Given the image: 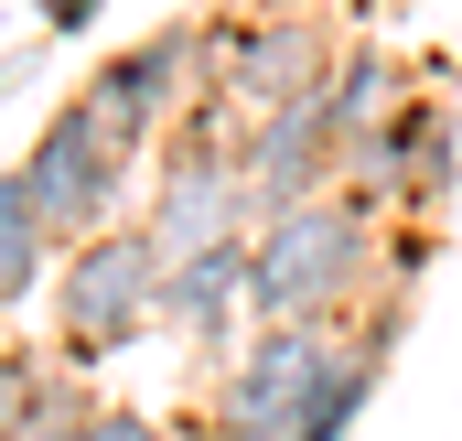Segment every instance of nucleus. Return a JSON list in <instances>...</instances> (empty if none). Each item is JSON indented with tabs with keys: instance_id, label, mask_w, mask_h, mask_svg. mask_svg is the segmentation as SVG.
<instances>
[{
	"instance_id": "obj_1",
	"label": "nucleus",
	"mask_w": 462,
	"mask_h": 441,
	"mask_svg": "<svg viewBox=\"0 0 462 441\" xmlns=\"http://www.w3.org/2000/svg\"><path fill=\"white\" fill-rule=\"evenodd\" d=\"M376 302V216L312 194L247 226V333L258 324H355Z\"/></svg>"
},
{
	"instance_id": "obj_2",
	"label": "nucleus",
	"mask_w": 462,
	"mask_h": 441,
	"mask_svg": "<svg viewBox=\"0 0 462 441\" xmlns=\"http://www.w3.org/2000/svg\"><path fill=\"white\" fill-rule=\"evenodd\" d=\"M140 333H162V237L129 216V226L54 258V355L65 366H108Z\"/></svg>"
},
{
	"instance_id": "obj_3",
	"label": "nucleus",
	"mask_w": 462,
	"mask_h": 441,
	"mask_svg": "<svg viewBox=\"0 0 462 441\" xmlns=\"http://www.w3.org/2000/svg\"><path fill=\"white\" fill-rule=\"evenodd\" d=\"M345 355V324H258L216 366V399H205V441H291L312 388L334 377Z\"/></svg>"
},
{
	"instance_id": "obj_4",
	"label": "nucleus",
	"mask_w": 462,
	"mask_h": 441,
	"mask_svg": "<svg viewBox=\"0 0 462 441\" xmlns=\"http://www.w3.org/2000/svg\"><path fill=\"white\" fill-rule=\"evenodd\" d=\"M11 173H22V194H32V216H43V237H54V248H87V237L129 226V173H140V151H129V140H108L97 118L65 98V108L43 118V140H32Z\"/></svg>"
},
{
	"instance_id": "obj_5",
	"label": "nucleus",
	"mask_w": 462,
	"mask_h": 441,
	"mask_svg": "<svg viewBox=\"0 0 462 441\" xmlns=\"http://www.w3.org/2000/svg\"><path fill=\"white\" fill-rule=\"evenodd\" d=\"M140 226L162 237V258H194V248L247 237V183H236V118L226 108H194L162 140V162H151V216Z\"/></svg>"
},
{
	"instance_id": "obj_6",
	"label": "nucleus",
	"mask_w": 462,
	"mask_h": 441,
	"mask_svg": "<svg viewBox=\"0 0 462 441\" xmlns=\"http://www.w3.org/2000/svg\"><path fill=\"white\" fill-rule=\"evenodd\" d=\"M76 108L97 118L108 140H129V151H162L183 118L205 108V43H194V22H162L151 43H129V54H108V65H87Z\"/></svg>"
},
{
	"instance_id": "obj_7",
	"label": "nucleus",
	"mask_w": 462,
	"mask_h": 441,
	"mask_svg": "<svg viewBox=\"0 0 462 441\" xmlns=\"http://www.w3.org/2000/svg\"><path fill=\"white\" fill-rule=\"evenodd\" d=\"M334 65H345V43H334V22H323V11H258V22H247V43H236V65L205 87V108H226L236 129L291 118V108H312V98L334 87Z\"/></svg>"
},
{
	"instance_id": "obj_8",
	"label": "nucleus",
	"mask_w": 462,
	"mask_h": 441,
	"mask_svg": "<svg viewBox=\"0 0 462 441\" xmlns=\"http://www.w3.org/2000/svg\"><path fill=\"white\" fill-rule=\"evenodd\" d=\"M334 173H345V140L323 129V108H291V118H258V129H236L247 226H258V216H291V205H312V194H334Z\"/></svg>"
},
{
	"instance_id": "obj_9",
	"label": "nucleus",
	"mask_w": 462,
	"mask_h": 441,
	"mask_svg": "<svg viewBox=\"0 0 462 441\" xmlns=\"http://www.w3.org/2000/svg\"><path fill=\"white\" fill-rule=\"evenodd\" d=\"M162 333L172 344H205V355H236L247 344V237L194 248V258H162Z\"/></svg>"
},
{
	"instance_id": "obj_10",
	"label": "nucleus",
	"mask_w": 462,
	"mask_h": 441,
	"mask_svg": "<svg viewBox=\"0 0 462 441\" xmlns=\"http://www.w3.org/2000/svg\"><path fill=\"white\" fill-rule=\"evenodd\" d=\"M420 65H430V54H398V43H365V33H355V43H345V65H334V87L312 98V108H323V129H334V140L387 129V118L420 98Z\"/></svg>"
},
{
	"instance_id": "obj_11",
	"label": "nucleus",
	"mask_w": 462,
	"mask_h": 441,
	"mask_svg": "<svg viewBox=\"0 0 462 441\" xmlns=\"http://www.w3.org/2000/svg\"><path fill=\"white\" fill-rule=\"evenodd\" d=\"M54 258H65V248L43 237L32 194H22V173H0V324H11V313H22V302L54 280Z\"/></svg>"
},
{
	"instance_id": "obj_12",
	"label": "nucleus",
	"mask_w": 462,
	"mask_h": 441,
	"mask_svg": "<svg viewBox=\"0 0 462 441\" xmlns=\"http://www.w3.org/2000/svg\"><path fill=\"white\" fill-rule=\"evenodd\" d=\"M376 377H387V366H376V355L355 344V324H345V355H334V377L312 388V409H301V431H291V441H355L365 399H376Z\"/></svg>"
},
{
	"instance_id": "obj_13",
	"label": "nucleus",
	"mask_w": 462,
	"mask_h": 441,
	"mask_svg": "<svg viewBox=\"0 0 462 441\" xmlns=\"http://www.w3.org/2000/svg\"><path fill=\"white\" fill-rule=\"evenodd\" d=\"M97 409V388H87V366H32V388H22V441H65L76 420Z\"/></svg>"
},
{
	"instance_id": "obj_14",
	"label": "nucleus",
	"mask_w": 462,
	"mask_h": 441,
	"mask_svg": "<svg viewBox=\"0 0 462 441\" xmlns=\"http://www.w3.org/2000/svg\"><path fill=\"white\" fill-rule=\"evenodd\" d=\"M430 258H441V237H430V216H387V226H376V291H398V302H420V280H430Z\"/></svg>"
},
{
	"instance_id": "obj_15",
	"label": "nucleus",
	"mask_w": 462,
	"mask_h": 441,
	"mask_svg": "<svg viewBox=\"0 0 462 441\" xmlns=\"http://www.w3.org/2000/svg\"><path fill=\"white\" fill-rule=\"evenodd\" d=\"M65 441H183V431H162V420H151V409H129V399H97Z\"/></svg>"
},
{
	"instance_id": "obj_16",
	"label": "nucleus",
	"mask_w": 462,
	"mask_h": 441,
	"mask_svg": "<svg viewBox=\"0 0 462 441\" xmlns=\"http://www.w3.org/2000/svg\"><path fill=\"white\" fill-rule=\"evenodd\" d=\"M22 388H32V355L0 344V441H22Z\"/></svg>"
},
{
	"instance_id": "obj_17",
	"label": "nucleus",
	"mask_w": 462,
	"mask_h": 441,
	"mask_svg": "<svg viewBox=\"0 0 462 441\" xmlns=\"http://www.w3.org/2000/svg\"><path fill=\"white\" fill-rule=\"evenodd\" d=\"M32 22H43V33H54V43H76V33H87V22H97V0H32Z\"/></svg>"
},
{
	"instance_id": "obj_18",
	"label": "nucleus",
	"mask_w": 462,
	"mask_h": 441,
	"mask_svg": "<svg viewBox=\"0 0 462 441\" xmlns=\"http://www.w3.org/2000/svg\"><path fill=\"white\" fill-rule=\"evenodd\" d=\"M183 441H194V431H183Z\"/></svg>"
}]
</instances>
